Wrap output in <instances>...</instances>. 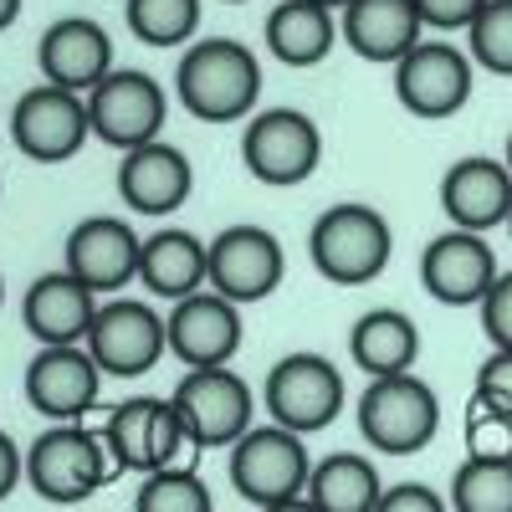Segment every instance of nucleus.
<instances>
[{
    "label": "nucleus",
    "instance_id": "obj_40",
    "mask_svg": "<svg viewBox=\"0 0 512 512\" xmlns=\"http://www.w3.org/2000/svg\"><path fill=\"white\" fill-rule=\"evenodd\" d=\"M313 6H323V11H333V16H338V11L349 6V0H313Z\"/></svg>",
    "mask_w": 512,
    "mask_h": 512
},
{
    "label": "nucleus",
    "instance_id": "obj_22",
    "mask_svg": "<svg viewBox=\"0 0 512 512\" xmlns=\"http://www.w3.org/2000/svg\"><path fill=\"white\" fill-rule=\"evenodd\" d=\"M441 210L456 231L487 236L512 216V169L492 154H466L441 175Z\"/></svg>",
    "mask_w": 512,
    "mask_h": 512
},
{
    "label": "nucleus",
    "instance_id": "obj_20",
    "mask_svg": "<svg viewBox=\"0 0 512 512\" xmlns=\"http://www.w3.org/2000/svg\"><path fill=\"white\" fill-rule=\"evenodd\" d=\"M190 190H195V164L185 159V149L164 144V139H154L144 149H128L118 159V195L144 221L175 216L190 200Z\"/></svg>",
    "mask_w": 512,
    "mask_h": 512
},
{
    "label": "nucleus",
    "instance_id": "obj_16",
    "mask_svg": "<svg viewBox=\"0 0 512 512\" xmlns=\"http://www.w3.org/2000/svg\"><path fill=\"white\" fill-rule=\"evenodd\" d=\"M502 277L497 251L477 231H441L431 246L420 251V287L446 308H482V297Z\"/></svg>",
    "mask_w": 512,
    "mask_h": 512
},
{
    "label": "nucleus",
    "instance_id": "obj_23",
    "mask_svg": "<svg viewBox=\"0 0 512 512\" xmlns=\"http://www.w3.org/2000/svg\"><path fill=\"white\" fill-rule=\"evenodd\" d=\"M338 36L349 41L354 57L395 67L415 41H425V21L415 0H349L338 11Z\"/></svg>",
    "mask_w": 512,
    "mask_h": 512
},
{
    "label": "nucleus",
    "instance_id": "obj_24",
    "mask_svg": "<svg viewBox=\"0 0 512 512\" xmlns=\"http://www.w3.org/2000/svg\"><path fill=\"white\" fill-rule=\"evenodd\" d=\"M139 282L164 297V303H180V297L210 287V256L205 241L185 226H159L154 236H144L139 251Z\"/></svg>",
    "mask_w": 512,
    "mask_h": 512
},
{
    "label": "nucleus",
    "instance_id": "obj_11",
    "mask_svg": "<svg viewBox=\"0 0 512 512\" xmlns=\"http://www.w3.org/2000/svg\"><path fill=\"white\" fill-rule=\"evenodd\" d=\"M82 349L93 354L103 379H139L169 354V333L149 303H139V297H113V303L98 308Z\"/></svg>",
    "mask_w": 512,
    "mask_h": 512
},
{
    "label": "nucleus",
    "instance_id": "obj_10",
    "mask_svg": "<svg viewBox=\"0 0 512 512\" xmlns=\"http://www.w3.org/2000/svg\"><path fill=\"white\" fill-rule=\"evenodd\" d=\"M164 118H169V98H164L159 82L149 72H139V67H113L88 93L93 139L113 144L118 154L154 144L164 134Z\"/></svg>",
    "mask_w": 512,
    "mask_h": 512
},
{
    "label": "nucleus",
    "instance_id": "obj_37",
    "mask_svg": "<svg viewBox=\"0 0 512 512\" xmlns=\"http://www.w3.org/2000/svg\"><path fill=\"white\" fill-rule=\"evenodd\" d=\"M21 482H26V456H21V446L6 431H0V502H6Z\"/></svg>",
    "mask_w": 512,
    "mask_h": 512
},
{
    "label": "nucleus",
    "instance_id": "obj_38",
    "mask_svg": "<svg viewBox=\"0 0 512 512\" xmlns=\"http://www.w3.org/2000/svg\"><path fill=\"white\" fill-rule=\"evenodd\" d=\"M262 512H318V507H313V497L303 492V497H292V502H277V507H262Z\"/></svg>",
    "mask_w": 512,
    "mask_h": 512
},
{
    "label": "nucleus",
    "instance_id": "obj_15",
    "mask_svg": "<svg viewBox=\"0 0 512 512\" xmlns=\"http://www.w3.org/2000/svg\"><path fill=\"white\" fill-rule=\"evenodd\" d=\"M164 333H169V354L185 369H226L246 338V323L231 297L200 287L164 313Z\"/></svg>",
    "mask_w": 512,
    "mask_h": 512
},
{
    "label": "nucleus",
    "instance_id": "obj_41",
    "mask_svg": "<svg viewBox=\"0 0 512 512\" xmlns=\"http://www.w3.org/2000/svg\"><path fill=\"white\" fill-rule=\"evenodd\" d=\"M502 164L512 169V134H507V149H502Z\"/></svg>",
    "mask_w": 512,
    "mask_h": 512
},
{
    "label": "nucleus",
    "instance_id": "obj_17",
    "mask_svg": "<svg viewBox=\"0 0 512 512\" xmlns=\"http://www.w3.org/2000/svg\"><path fill=\"white\" fill-rule=\"evenodd\" d=\"M26 405L36 415H47L52 425H82L98 405V390H103V369L93 364V354L72 344V349H41L31 364H26Z\"/></svg>",
    "mask_w": 512,
    "mask_h": 512
},
{
    "label": "nucleus",
    "instance_id": "obj_6",
    "mask_svg": "<svg viewBox=\"0 0 512 512\" xmlns=\"http://www.w3.org/2000/svg\"><path fill=\"white\" fill-rule=\"evenodd\" d=\"M175 410L185 425V441L200 451H231L256 425V390L226 364V369H185L175 384Z\"/></svg>",
    "mask_w": 512,
    "mask_h": 512
},
{
    "label": "nucleus",
    "instance_id": "obj_28",
    "mask_svg": "<svg viewBox=\"0 0 512 512\" xmlns=\"http://www.w3.org/2000/svg\"><path fill=\"white\" fill-rule=\"evenodd\" d=\"M451 512H512V456H466L451 482Z\"/></svg>",
    "mask_w": 512,
    "mask_h": 512
},
{
    "label": "nucleus",
    "instance_id": "obj_12",
    "mask_svg": "<svg viewBox=\"0 0 512 512\" xmlns=\"http://www.w3.org/2000/svg\"><path fill=\"white\" fill-rule=\"evenodd\" d=\"M472 57L451 41H415L395 62V98L410 118H456L472 98Z\"/></svg>",
    "mask_w": 512,
    "mask_h": 512
},
{
    "label": "nucleus",
    "instance_id": "obj_36",
    "mask_svg": "<svg viewBox=\"0 0 512 512\" xmlns=\"http://www.w3.org/2000/svg\"><path fill=\"white\" fill-rule=\"evenodd\" d=\"M374 512H451L441 502V492H431L425 482H395L379 492V507Z\"/></svg>",
    "mask_w": 512,
    "mask_h": 512
},
{
    "label": "nucleus",
    "instance_id": "obj_18",
    "mask_svg": "<svg viewBox=\"0 0 512 512\" xmlns=\"http://www.w3.org/2000/svg\"><path fill=\"white\" fill-rule=\"evenodd\" d=\"M139 251H144V236L118 221V216H88L67 231V246H62V267L93 287L98 297L103 292H123L128 282L139 277Z\"/></svg>",
    "mask_w": 512,
    "mask_h": 512
},
{
    "label": "nucleus",
    "instance_id": "obj_2",
    "mask_svg": "<svg viewBox=\"0 0 512 512\" xmlns=\"http://www.w3.org/2000/svg\"><path fill=\"white\" fill-rule=\"evenodd\" d=\"M395 251V231L384 221V210L364 205V200H338L308 231V256L318 277L338 282V287H364L390 267Z\"/></svg>",
    "mask_w": 512,
    "mask_h": 512
},
{
    "label": "nucleus",
    "instance_id": "obj_19",
    "mask_svg": "<svg viewBox=\"0 0 512 512\" xmlns=\"http://www.w3.org/2000/svg\"><path fill=\"white\" fill-rule=\"evenodd\" d=\"M36 67H41V82L88 98L113 72V36L93 16H62V21H52L47 31H41Z\"/></svg>",
    "mask_w": 512,
    "mask_h": 512
},
{
    "label": "nucleus",
    "instance_id": "obj_31",
    "mask_svg": "<svg viewBox=\"0 0 512 512\" xmlns=\"http://www.w3.org/2000/svg\"><path fill=\"white\" fill-rule=\"evenodd\" d=\"M466 57L472 67H487L497 77H512V0H487L477 21L466 26Z\"/></svg>",
    "mask_w": 512,
    "mask_h": 512
},
{
    "label": "nucleus",
    "instance_id": "obj_21",
    "mask_svg": "<svg viewBox=\"0 0 512 512\" xmlns=\"http://www.w3.org/2000/svg\"><path fill=\"white\" fill-rule=\"evenodd\" d=\"M98 308H103V297L93 287H82L67 267H57V272H41L26 287L21 323H26V333L36 338L41 349H72V344L88 338Z\"/></svg>",
    "mask_w": 512,
    "mask_h": 512
},
{
    "label": "nucleus",
    "instance_id": "obj_4",
    "mask_svg": "<svg viewBox=\"0 0 512 512\" xmlns=\"http://www.w3.org/2000/svg\"><path fill=\"white\" fill-rule=\"evenodd\" d=\"M113 477H118V466L103 436L88 431V425H52V431H41L26 446V487L41 502H57V507L88 502Z\"/></svg>",
    "mask_w": 512,
    "mask_h": 512
},
{
    "label": "nucleus",
    "instance_id": "obj_32",
    "mask_svg": "<svg viewBox=\"0 0 512 512\" xmlns=\"http://www.w3.org/2000/svg\"><path fill=\"white\" fill-rule=\"evenodd\" d=\"M472 400H477V410H492V415L512 420V349H492L482 359Z\"/></svg>",
    "mask_w": 512,
    "mask_h": 512
},
{
    "label": "nucleus",
    "instance_id": "obj_14",
    "mask_svg": "<svg viewBox=\"0 0 512 512\" xmlns=\"http://www.w3.org/2000/svg\"><path fill=\"white\" fill-rule=\"evenodd\" d=\"M210 256V292L231 297L236 308L272 297L287 277V251L267 226H226L205 241Z\"/></svg>",
    "mask_w": 512,
    "mask_h": 512
},
{
    "label": "nucleus",
    "instance_id": "obj_26",
    "mask_svg": "<svg viewBox=\"0 0 512 512\" xmlns=\"http://www.w3.org/2000/svg\"><path fill=\"white\" fill-rule=\"evenodd\" d=\"M267 52L287 67H318L338 47V16L313 0H277L267 11Z\"/></svg>",
    "mask_w": 512,
    "mask_h": 512
},
{
    "label": "nucleus",
    "instance_id": "obj_42",
    "mask_svg": "<svg viewBox=\"0 0 512 512\" xmlns=\"http://www.w3.org/2000/svg\"><path fill=\"white\" fill-rule=\"evenodd\" d=\"M0 308H6V277H0Z\"/></svg>",
    "mask_w": 512,
    "mask_h": 512
},
{
    "label": "nucleus",
    "instance_id": "obj_30",
    "mask_svg": "<svg viewBox=\"0 0 512 512\" xmlns=\"http://www.w3.org/2000/svg\"><path fill=\"white\" fill-rule=\"evenodd\" d=\"M134 512H216V497H210L205 477L190 472V466H164V472L144 477Z\"/></svg>",
    "mask_w": 512,
    "mask_h": 512
},
{
    "label": "nucleus",
    "instance_id": "obj_43",
    "mask_svg": "<svg viewBox=\"0 0 512 512\" xmlns=\"http://www.w3.org/2000/svg\"><path fill=\"white\" fill-rule=\"evenodd\" d=\"M226 6H246V0H226Z\"/></svg>",
    "mask_w": 512,
    "mask_h": 512
},
{
    "label": "nucleus",
    "instance_id": "obj_39",
    "mask_svg": "<svg viewBox=\"0 0 512 512\" xmlns=\"http://www.w3.org/2000/svg\"><path fill=\"white\" fill-rule=\"evenodd\" d=\"M21 6H26V0H0V31H6V26L21 16Z\"/></svg>",
    "mask_w": 512,
    "mask_h": 512
},
{
    "label": "nucleus",
    "instance_id": "obj_8",
    "mask_svg": "<svg viewBox=\"0 0 512 512\" xmlns=\"http://www.w3.org/2000/svg\"><path fill=\"white\" fill-rule=\"evenodd\" d=\"M313 461H308V441L282 431V425H251V431L231 446V487L262 512L277 502H292L308 492Z\"/></svg>",
    "mask_w": 512,
    "mask_h": 512
},
{
    "label": "nucleus",
    "instance_id": "obj_34",
    "mask_svg": "<svg viewBox=\"0 0 512 512\" xmlns=\"http://www.w3.org/2000/svg\"><path fill=\"white\" fill-rule=\"evenodd\" d=\"M482 333L492 349H512V272H502L492 282V292L482 297Z\"/></svg>",
    "mask_w": 512,
    "mask_h": 512
},
{
    "label": "nucleus",
    "instance_id": "obj_44",
    "mask_svg": "<svg viewBox=\"0 0 512 512\" xmlns=\"http://www.w3.org/2000/svg\"><path fill=\"white\" fill-rule=\"evenodd\" d=\"M507 231H512V216H507Z\"/></svg>",
    "mask_w": 512,
    "mask_h": 512
},
{
    "label": "nucleus",
    "instance_id": "obj_7",
    "mask_svg": "<svg viewBox=\"0 0 512 512\" xmlns=\"http://www.w3.org/2000/svg\"><path fill=\"white\" fill-rule=\"evenodd\" d=\"M241 164L262 185H303L323 164V134L303 108H256L241 134Z\"/></svg>",
    "mask_w": 512,
    "mask_h": 512
},
{
    "label": "nucleus",
    "instance_id": "obj_1",
    "mask_svg": "<svg viewBox=\"0 0 512 512\" xmlns=\"http://www.w3.org/2000/svg\"><path fill=\"white\" fill-rule=\"evenodd\" d=\"M175 93L190 118L200 123H236L262 103V62L236 36L190 41L175 67Z\"/></svg>",
    "mask_w": 512,
    "mask_h": 512
},
{
    "label": "nucleus",
    "instance_id": "obj_3",
    "mask_svg": "<svg viewBox=\"0 0 512 512\" xmlns=\"http://www.w3.org/2000/svg\"><path fill=\"white\" fill-rule=\"evenodd\" d=\"M354 420L379 456H415L441 431V400L420 374H390L364 384Z\"/></svg>",
    "mask_w": 512,
    "mask_h": 512
},
{
    "label": "nucleus",
    "instance_id": "obj_13",
    "mask_svg": "<svg viewBox=\"0 0 512 512\" xmlns=\"http://www.w3.org/2000/svg\"><path fill=\"white\" fill-rule=\"evenodd\" d=\"M88 139H93V123H88V98L82 93L36 82L11 108V144L36 164H62Z\"/></svg>",
    "mask_w": 512,
    "mask_h": 512
},
{
    "label": "nucleus",
    "instance_id": "obj_35",
    "mask_svg": "<svg viewBox=\"0 0 512 512\" xmlns=\"http://www.w3.org/2000/svg\"><path fill=\"white\" fill-rule=\"evenodd\" d=\"M487 6V0H415L420 21L431 31H466L477 21V11Z\"/></svg>",
    "mask_w": 512,
    "mask_h": 512
},
{
    "label": "nucleus",
    "instance_id": "obj_25",
    "mask_svg": "<svg viewBox=\"0 0 512 512\" xmlns=\"http://www.w3.org/2000/svg\"><path fill=\"white\" fill-rule=\"evenodd\" d=\"M349 359L369 379L415 374V359H420V328H415V318L400 313V308H374V313L354 318V328H349Z\"/></svg>",
    "mask_w": 512,
    "mask_h": 512
},
{
    "label": "nucleus",
    "instance_id": "obj_5",
    "mask_svg": "<svg viewBox=\"0 0 512 512\" xmlns=\"http://www.w3.org/2000/svg\"><path fill=\"white\" fill-rule=\"evenodd\" d=\"M267 420L282 425L292 436H313V431H328V425L344 415V369H338L328 354H287L267 369Z\"/></svg>",
    "mask_w": 512,
    "mask_h": 512
},
{
    "label": "nucleus",
    "instance_id": "obj_29",
    "mask_svg": "<svg viewBox=\"0 0 512 512\" xmlns=\"http://www.w3.org/2000/svg\"><path fill=\"white\" fill-rule=\"evenodd\" d=\"M123 21L144 47H185L200 26V0H123Z\"/></svg>",
    "mask_w": 512,
    "mask_h": 512
},
{
    "label": "nucleus",
    "instance_id": "obj_33",
    "mask_svg": "<svg viewBox=\"0 0 512 512\" xmlns=\"http://www.w3.org/2000/svg\"><path fill=\"white\" fill-rule=\"evenodd\" d=\"M466 456H512V420L472 410L466 415Z\"/></svg>",
    "mask_w": 512,
    "mask_h": 512
},
{
    "label": "nucleus",
    "instance_id": "obj_27",
    "mask_svg": "<svg viewBox=\"0 0 512 512\" xmlns=\"http://www.w3.org/2000/svg\"><path fill=\"white\" fill-rule=\"evenodd\" d=\"M379 472L369 456L354 451H333L323 461H313V477H308V497L318 512H374L379 507Z\"/></svg>",
    "mask_w": 512,
    "mask_h": 512
},
{
    "label": "nucleus",
    "instance_id": "obj_9",
    "mask_svg": "<svg viewBox=\"0 0 512 512\" xmlns=\"http://www.w3.org/2000/svg\"><path fill=\"white\" fill-rule=\"evenodd\" d=\"M98 436H103L118 472H139V477H154L164 466H180V451H185V425H180V410L169 395L164 400L134 395V400L113 405Z\"/></svg>",
    "mask_w": 512,
    "mask_h": 512
}]
</instances>
